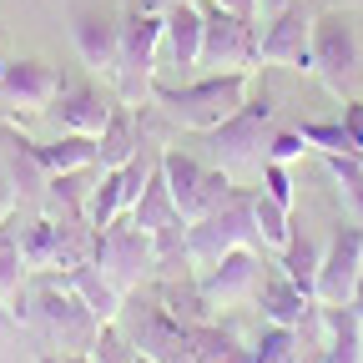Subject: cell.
Instances as JSON below:
<instances>
[{"instance_id": "ba28073f", "label": "cell", "mask_w": 363, "mask_h": 363, "mask_svg": "<svg viewBox=\"0 0 363 363\" xmlns=\"http://www.w3.org/2000/svg\"><path fill=\"white\" fill-rule=\"evenodd\" d=\"M197 6H202V61H197V76H212V71H252L257 66L252 21L212 6V0H197Z\"/></svg>"}, {"instance_id": "74e56055", "label": "cell", "mask_w": 363, "mask_h": 363, "mask_svg": "<svg viewBox=\"0 0 363 363\" xmlns=\"http://www.w3.org/2000/svg\"><path fill=\"white\" fill-rule=\"evenodd\" d=\"M16 328H21V323H16V308H11L6 298H0V338H11Z\"/></svg>"}, {"instance_id": "8d00e7d4", "label": "cell", "mask_w": 363, "mask_h": 363, "mask_svg": "<svg viewBox=\"0 0 363 363\" xmlns=\"http://www.w3.org/2000/svg\"><path fill=\"white\" fill-rule=\"evenodd\" d=\"M212 6L233 11V16H242V21H257V0H212Z\"/></svg>"}, {"instance_id": "d6a6232c", "label": "cell", "mask_w": 363, "mask_h": 363, "mask_svg": "<svg viewBox=\"0 0 363 363\" xmlns=\"http://www.w3.org/2000/svg\"><path fill=\"white\" fill-rule=\"evenodd\" d=\"M262 192L278 202V207H288V212H293V177H288V167H283V162H262Z\"/></svg>"}, {"instance_id": "7a4b0ae2", "label": "cell", "mask_w": 363, "mask_h": 363, "mask_svg": "<svg viewBox=\"0 0 363 363\" xmlns=\"http://www.w3.org/2000/svg\"><path fill=\"white\" fill-rule=\"evenodd\" d=\"M16 323H35L45 333V343L61 348V353H86L91 343H96V318H91V308L76 298V288L61 278H51V272H40L35 293H21L16 303Z\"/></svg>"}, {"instance_id": "e0dca14e", "label": "cell", "mask_w": 363, "mask_h": 363, "mask_svg": "<svg viewBox=\"0 0 363 363\" xmlns=\"http://www.w3.org/2000/svg\"><path fill=\"white\" fill-rule=\"evenodd\" d=\"M131 308H136V318L126 333H131L136 353H147L157 363H177L187 353V328L172 318V308H162V303H131Z\"/></svg>"}, {"instance_id": "ffe728a7", "label": "cell", "mask_w": 363, "mask_h": 363, "mask_svg": "<svg viewBox=\"0 0 363 363\" xmlns=\"http://www.w3.org/2000/svg\"><path fill=\"white\" fill-rule=\"evenodd\" d=\"M66 283L76 288V298L91 308V318H96V323H121V313H126V288H116L96 262H76V267L66 272Z\"/></svg>"}, {"instance_id": "484cf974", "label": "cell", "mask_w": 363, "mask_h": 363, "mask_svg": "<svg viewBox=\"0 0 363 363\" xmlns=\"http://www.w3.org/2000/svg\"><path fill=\"white\" fill-rule=\"evenodd\" d=\"M318 262H323V247H318L308 233H298V227H293V238H288V247H283V257H278V267L288 272V278L313 298L318 293ZM318 303V298H313Z\"/></svg>"}, {"instance_id": "52a82bcc", "label": "cell", "mask_w": 363, "mask_h": 363, "mask_svg": "<svg viewBox=\"0 0 363 363\" xmlns=\"http://www.w3.org/2000/svg\"><path fill=\"white\" fill-rule=\"evenodd\" d=\"M91 262H96L116 288H142V272L162 262L157 242L136 227L131 217H116L111 227H96V242H91Z\"/></svg>"}, {"instance_id": "5b68a950", "label": "cell", "mask_w": 363, "mask_h": 363, "mask_svg": "<svg viewBox=\"0 0 363 363\" xmlns=\"http://www.w3.org/2000/svg\"><path fill=\"white\" fill-rule=\"evenodd\" d=\"M267 126H272V96H257L252 91L222 126H212L202 136H207V152H212V162L222 172H242V167H262L267 162V142H272Z\"/></svg>"}, {"instance_id": "e575fe53", "label": "cell", "mask_w": 363, "mask_h": 363, "mask_svg": "<svg viewBox=\"0 0 363 363\" xmlns=\"http://www.w3.org/2000/svg\"><path fill=\"white\" fill-rule=\"evenodd\" d=\"M16 207H21V187H16V172L0 162V227H6L11 217H16Z\"/></svg>"}, {"instance_id": "8fae6325", "label": "cell", "mask_w": 363, "mask_h": 363, "mask_svg": "<svg viewBox=\"0 0 363 363\" xmlns=\"http://www.w3.org/2000/svg\"><path fill=\"white\" fill-rule=\"evenodd\" d=\"M162 157V152H157ZM142 233L157 242V252H162V262L167 257H187V217L177 212V202H172V192H167V177H162V162L152 167V177H147V187H142V197H136V207L126 212Z\"/></svg>"}, {"instance_id": "cb8c5ba5", "label": "cell", "mask_w": 363, "mask_h": 363, "mask_svg": "<svg viewBox=\"0 0 363 363\" xmlns=\"http://www.w3.org/2000/svg\"><path fill=\"white\" fill-rule=\"evenodd\" d=\"M91 172H96V167L45 177V207H51V217L61 212L66 222H86V202H91Z\"/></svg>"}, {"instance_id": "836d02e7", "label": "cell", "mask_w": 363, "mask_h": 363, "mask_svg": "<svg viewBox=\"0 0 363 363\" xmlns=\"http://www.w3.org/2000/svg\"><path fill=\"white\" fill-rule=\"evenodd\" d=\"M303 152H308V142L298 136V126H293V131H272V142H267V162H283V167L298 162Z\"/></svg>"}, {"instance_id": "f546056e", "label": "cell", "mask_w": 363, "mask_h": 363, "mask_svg": "<svg viewBox=\"0 0 363 363\" xmlns=\"http://www.w3.org/2000/svg\"><path fill=\"white\" fill-rule=\"evenodd\" d=\"M328 162V172H333V182L343 187V197H348V207L363 217V157H348V152H328L323 157Z\"/></svg>"}, {"instance_id": "44dd1931", "label": "cell", "mask_w": 363, "mask_h": 363, "mask_svg": "<svg viewBox=\"0 0 363 363\" xmlns=\"http://www.w3.org/2000/svg\"><path fill=\"white\" fill-rule=\"evenodd\" d=\"M30 157L45 177H56V172H86V167H96V136H81V131H61L51 147H40L30 142Z\"/></svg>"}, {"instance_id": "4fadbf2b", "label": "cell", "mask_w": 363, "mask_h": 363, "mask_svg": "<svg viewBox=\"0 0 363 363\" xmlns=\"http://www.w3.org/2000/svg\"><path fill=\"white\" fill-rule=\"evenodd\" d=\"M262 283V257L257 247H233V252H222L212 267L197 272V298L207 308H238L257 293Z\"/></svg>"}, {"instance_id": "8992f818", "label": "cell", "mask_w": 363, "mask_h": 363, "mask_svg": "<svg viewBox=\"0 0 363 363\" xmlns=\"http://www.w3.org/2000/svg\"><path fill=\"white\" fill-rule=\"evenodd\" d=\"M313 76L323 81L333 96H353V86L363 81V51H358V30L343 11H318L313 26Z\"/></svg>"}, {"instance_id": "1f68e13d", "label": "cell", "mask_w": 363, "mask_h": 363, "mask_svg": "<svg viewBox=\"0 0 363 363\" xmlns=\"http://www.w3.org/2000/svg\"><path fill=\"white\" fill-rule=\"evenodd\" d=\"M86 353L96 363H136V343H131V333H121V323H101L96 343H91Z\"/></svg>"}, {"instance_id": "30bf717a", "label": "cell", "mask_w": 363, "mask_h": 363, "mask_svg": "<svg viewBox=\"0 0 363 363\" xmlns=\"http://www.w3.org/2000/svg\"><path fill=\"white\" fill-rule=\"evenodd\" d=\"M313 26H318V0H288L278 16H267V30L257 35V61L313 71Z\"/></svg>"}, {"instance_id": "5bb4252c", "label": "cell", "mask_w": 363, "mask_h": 363, "mask_svg": "<svg viewBox=\"0 0 363 363\" xmlns=\"http://www.w3.org/2000/svg\"><path fill=\"white\" fill-rule=\"evenodd\" d=\"M363 272V222H343L338 233L323 247V262H318V303H353Z\"/></svg>"}, {"instance_id": "b9f144b4", "label": "cell", "mask_w": 363, "mask_h": 363, "mask_svg": "<svg viewBox=\"0 0 363 363\" xmlns=\"http://www.w3.org/2000/svg\"><path fill=\"white\" fill-rule=\"evenodd\" d=\"M136 363H157V358H147V353H136Z\"/></svg>"}, {"instance_id": "7402d4cb", "label": "cell", "mask_w": 363, "mask_h": 363, "mask_svg": "<svg viewBox=\"0 0 363 363\" xmlns=\"http://www.w3.org/2000/svg\"><path fill=\"white\" fill-rule=\"evenodd\" d=\"M61 111H56V121H61V131H81V136H96L101 126H106V116H111V101L101 96L96 86H71V91H61Z\"/></svg>"}, {"instance_id": "d4e9b609", "label": "cell", "mask_w": 363, "mask_h": 363, "mask_svg": "<svg viewBox=\"0 0 363 363\" xmlns=\"http://www.w3.org/2000/svg\"><path fill=\"white\" fill-rule=\"evenodd\" d=\"M187 348H192V363H252V348H242L227 328H217L212 318L187 328Z\"/></svg>"}, {"instance_id": "f35d334b", "label": "cell", "mask_w": 363, "mask_h": 363, "mask_svg": "<svg viewBox=\"0 0 363 363\" xmlns=\"http://www.w3.org/2000/svg\"><path fill=\"white\" fill-rule=\"evenodd\" d=\"M40 363H96V358L91 353H45Z\"/></svg>"}, {"instance_id": "7c38bea8", "label": "cell", "mask_w": 363, "mask_h": 363, "mask_svg": "<svg viewBox=\"0 0 363 363\" xmlns=\"http://www.w3.org/2000/svg\"><path fill=\"white\" fill-rule=\"evenodd\" d=\"M152 167H157V152H147V147L136 152L131 162H121V167H106V172H101V182L91 187L86 222H91V227H111L116 217H126V212L136 207V197H142Z\"/></svg>"}, {"instance_id": "d590c367", "label": "cell", "mask_w": 363, "mask_h": 363, "mask_svg": "<svg viewBox=\"0 0 363 363\" xmlns=\"http://www.w3.org/2000/svg\"><path fill=\"white\" fill-rule=\"evenodd\" d=\"M348 111H343V131L353 136V152L363 157V101H343Z\"/></svg>"}, {"instance_id": "ab89813d", "label": "cell", "mask_w": 363, "mask_h": 363, "mask_svg": "<svg viewBox=\"0 0 363 363\" xmlns=\"http://www.w3.org/2000/svg\"><path fill=\"white\" fill-rule=\"evenodd\" d=\"M283 6H288V0H257V11H262V16H278Z\"/></svg>"}, {"instance_id": "d6986e66", "label": "cell", "mask_w": 363, "mask_h": 363, "mask_svg": "<svg viewBox=\"0 0 363 363\" xmlns=\"http://www.w3.org/2000/svg\"><path fill=\"white\" fill-rule=\"evenodd\" d=\"M252 303L262 308L267 323H283V328H303V318H308V308H313V298L288 278L283 267H278V272H262V283H257Z\"/></svg>"}, {"instance_id": "6da1fadb", "label": "cell", "mask_w": 363, "mask_h": 363, "mask_svg": "<svg viewBox=\"0 0 363 363\" xmlns=\"http://www.w3.org/2000/svg\"><path fill=\"white\" fill-rule=\"evenodd\" d=\"M252 96V71H212V76H192V81H152V106L177 121V126H187V131H212L222 126L227 116H233L242 101Z\"/></svg>"}, {"instance_id": "4316f807", "label": "cell", "mask_w": 363, "mask_h": 363, "mask_svg": "<svg viewBox=\"0 0 363 363\" xmlns=\"http://www.w3.org/2000/svg\"><path fill=\"white\" fill-rule=\"evenodd\" d=\"M26 278H30V267H26V252H21V222L11 217L0 227V298L16 303L26 293Z\"/></svg>"}, {"instance_id": "ac0fdd59", "label": "cell", "mask_w": 363, "mask_h": 363, "mask_svg": "<svg viewBox=\"0 0 363 363\" xmlns=\"http://www.w3.org/2000/svg\"><path fill=\"white\" fill-rule=\"evenodd\" d=\"M71 35H76V51L91 71H116V45H121V16L106 11H71Z\"/></svg>"}, {"instance_id": "277c9868", "label": "cell", "mask_w": 363, "mask_h": 363, "mask_svg": "<svg viewBox=\"0 0 363 363\" xmlns=\"http://www.w3.org/2000/svg\"><path fill=\"white\" fill-rule=\"evenodd\" d=\"M233 247H262L257 222H252V192L247 187H233L212 212H202L197 222H187V262L197 272L212 267L222 252H233Z\"/></svg>"}, {"instance_id": "f1b7e54d", "label": "cell", "mask_w": 363, "mask_h": 363, "mask_svg": "<svg viewBox=\"0 0 363 363\" xmlns=\"http://www.w3.org/2000/svg\"><path fill=\"white\" fill-rule=\"evenodd\" d=\"M252 363H303L298 353V328H283V323H267L252 343Z\"/></svg>"}, {"instance_id": "3957f363", "label": "cell", "mask_w": 363, "mask_h": 363, "mask_svg": "<svg viewBox=\"0 0 363 363\" xmlns=\"http://www.w3.org/2000/svg\"><path fill=\"white\" fill-rule=\"evenodd\" d=\"M162 30L167 16L152 6H131L121 16V45H116V81H121V101L142 106L152 96V81L162 76Z\"/></svg>"}, {"instance_id": "60d3db41", "label": "cell", "mask_w": 363, "mask_h": 363, "mask_svg": "<svg viewBox=\"0 0 363 363\" xmlns=\"http://www.w3.org/2000/svg\"><path fill=\"white\" fill-rule=\"evenodd\" d=\"M348 308H353V313L363 318V272H358V288H353V303H348Z\"/></svg>"}, {"instance_id": "9a60e30c", "label": "cell", "mask_w": 363, "mask_h": 363, "mask_svg": "<svg viewBox=\"0 0 363 363\" xmlns=\"http://www.w3.org/2000/svg\"><path fill=\"white\" fill-rule=\"evenodd\" d=\"M61 76L45 61H0V111H51L61 96Z\"/></svg>"}, {"instance_id": "2e32d148", "label": "cell", "mask_w": 363, "mask_h": 363, "mask_svg": "<svg viewBox=\"0 0 363 363\" xmlns=\"http://www.w3.org/2000/svg\"><path fill=\"white\" fill-rule=\"evenodd\" d=\"M162 16H167L162 66L182 71V81H192L197 76V61H202V6H197V0H177V6H167Z\"/></svg>"}, {"instance_id": "603a6c76", "label": "cell", "mask_w": 363, "mask_h": 363, "mask_svg": "<svg viewBox=\"0 0 363 363\" xmlns=\"http://www.w3.org/2000/svg\"><path fill=\"white\" fill-rule=\"evenodd\" d=\"M328 323V353L323 363H363V318L348 303H318Z\"/></svg>"}, {"instance_id": "9c48e42d", "label": "cell", "mask_w": 363, "mask_h": 363, "mask_svg": "<svg viewBox=\"0 0 363 363\" xmlns=\"http://www.w3.org/2000/svg\"><path fill=\"white\" fill-rule=\"evenodd\" d=\"M162 177H167V192L177 202V212L197 222L202 212H212L227 192H233V172H222V167H202L197 157L187 152H177V147H162Z\"/></svg>"}, {"instance_id": "83f0119b", "label": "cell", "mask_w": 363, "mask_h": 363, "mask_svg": "<svg viewBox=\"0 0 363 363\" xmlns=\"http://www.w3.org/2000/svg\"><path fill=\"white\" fill-rule=\"evenodd\" d=\"M252 222H257V238H262V247H288V238H293V212L288 207H278L267 192H252Z\"/></svg>"}, {"instance_id": "4dcf8cb0", "label": "cell", "mask_w": 363, "mask_h": 363, "mask_svg": "<svg viewBox=\"0 0 363 363\" xmlns=\"http://www.w3.org/2000/svg\"><path fill=\"white\" fill-rule=\"evenodd\" d=\"M298 136H303V142H308V152H348V157H358L353 152V136L343 131V121H303L298 126Z\"/></svg>"}]
</instances>
